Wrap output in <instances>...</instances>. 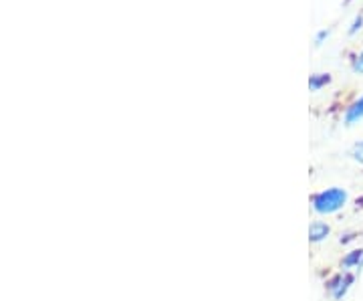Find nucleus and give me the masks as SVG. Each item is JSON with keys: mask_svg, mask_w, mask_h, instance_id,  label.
<instances>
[{"mask_svg": "<svg viewBox=\"0 0 363 301\" xmlns=\"http://www.w3.org/2000/svg\"><path fill=\"white\" fill-rule=\"evenodd\" d=\"M350 204V192L341 186L323 188L311 195V210L319 217H333Z\"/></svg>", "mask_w": 363, "mask_h": 301, "instance_id": "nucleus-1", "label": "nucleus"}, {"mask_svg": "<svg viewBox=\"0 0 363 301\" xmlns=\"http://www.w3.org/2000/svg\"><path fill=\"white\" fill-rule=\"evenodd\" d=\"M355 283V273L350 271H337L325 281V291L333 301H343Z\"/></svg>", "mask_w": 363, "mask_h": 301, "instance_id": "nucleus-2", "label": "nucleus"}, {"mask_svg": "<svg viewBox=\"0 0 363 301\" xmlns=\"http://www.w3.org/2000/svg\"><path fill=\"white\" fill-rule=\"evenodd\" d=\"M339 271H350V273H359L363 271V249H350L339 261Z\"/></svg>", "mask_w": 363, "mask_h": 301, "instance_id": "nucleus-3", "label": "nucleus"}, {"mask_svg": "<svg viewBox=\"0 0 363 301\" xmlns=\"http://www.w3.org/2000/svg\"><path fill=\"white\" fill-rule=\"evenodd\" d=\"M359 121H363V93L343 109V126L345 128H353Z\"/></svg>", "mask_w": 363, "mask_h": 301, "instance_id": "nucleus-4", "label": "nucleus"}, {"mask_svg": "<svg viewBox=\"0 0 363 301\" xmlns=\"http://www.w3.org/2000/svg\"><path fill=\"white\" fill-rule=\"evenodd\" d=\"M331 224H327L325 221H313L309 224V243L311 245H321L329 236H331Z\"/></svg>", "mask_w": 363, "mask_h": 301, "instance_id": "nucleus-5", "label": "nucleus"}, {"mask_svg": "<svg viewBox=\"0 0 363 301\" xmlns=\"http://www.w3.org/2000/svg\"><path fill=\"white\" fill-rule=\"evenodd\" d=\"M331 81H333L331 73H313L311 77H309V89H311L313 93L321 92V89L327 87Z\"/></svg>", "mask_w": 363, "mask_h": 301, "instance_id": "nucleus-6", "label": "nucleus"}, {"mask_svg": "<svg viewBox=\"0 0 363 301\" xmlns=\"http://www.w3.org/2000/svg\"><path fill=\"white\" fill-rule=\"evenodd\" d=\"M350 158L355 162V164L363 166V140H359V142H355V144L351 146Z\"/></svg>", "mask_w": 363, "mask_h": 301, "instance_id": "nucleus-7", "label": "nucleus"}, {"mask_svg": "<svg viewBox=\"0 0 363 301\" xmlns=\"http://www.w3.org/2000/svg\"><path fill=\"white\" fill-rule=\"evenodd\" d=\"M362 28H363V13H357L355 16H353L350 28H347V35H350V37H355Z\"/></svg>", "mask_w": 363, "mask_h": 301, "instance_id": "nucleus-8", "label": "nucleus"}, {"mask_svg": "<svg viewBox=\"0 0 363 301\" xmlns=\"http://www.w3.org/2000/svg\"><path fill=\"white\" fill-rule=\"evenodd\" d=\"M351 71L355 75H363V51H359L351 59Z\"/></svg>", "mask_w": 363, "mask_h": 301, "instance_id": "nucleus-9", "label": "nucleus"}, {"mask_svg": "<svg viewBox=\"0 0 363 301\" xmlns=\"http://www.w3.org/2000/svg\"><path fill=\"white\" fill-rule=\"evenodd\" d=\"M329 35H331V31H329V28H321V31L315 35V47H321L325 40L329 39Z\"/></svg>", "mask_w": 363, "mask_h": 301, "instance_id": "nucleus-10", "label": "nucleus"}, {"mask_svg": "<svg viewBox=\"0 0 363 301\" xmlns=\"http://www.w3.org/2000/svg\"><path fill=\"white\" fill-rule=\"evenodd\" d=\"M350 2H351V0H345V4H350Z\"/></svg>", "mask_w": 363, "mask_h": 301, "instance_id": "nucleus-11", "label": "nucleus"}]
</instances>
